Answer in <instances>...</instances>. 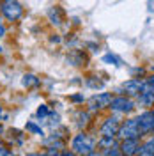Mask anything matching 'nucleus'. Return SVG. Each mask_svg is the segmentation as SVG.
I'll return each mask as SVG.
<instances>
[{
    "label": "nucleus",
    "mask_w": 154,
    "mask_h": 156,
    "mask_svg": "<svg viewBox=\"0 0 154 156\" xmlns=\"http://www.w3.org/2000/svg\"><path fill=\"white\" fill-rule=\"evenodd\" d=\"M96 147H97V140L92 135L83 133V131L76 133L73 136V140H71V149L80 156H87L90 153H94Z\"/></svg>",
    "instance_id": "1"
},
{
    "label": "nucleus",
    "mask_w": 154,
    "mask_h": 156,
    "mask_svg": "<svg viewBox=\"0 0 154 156\" xmlns=\"http://www.w3.org/2000/svg\"><path fill=\"white\" fill-rule=\"evenodd\" d=\"M110 110L114 112V114H119V115H129V114H133L136 108V101L133 98L126 96V94H119V96H114L112 99V103H110Z\"/></svg>",
    "instance_id": "2"
},
{
    "label": "nucleus",
    "mask_w": 154,
    "mask_h": 156,
    "mask_svg": "<svg viewBox=\"0 0 154 156\" xmlns=\"http://www.w3.org/2000/svg\"><path fill=\"white\" fill-rule=\"evenodd\" d=\"M142 131H140V126H138V121L136 117H128L126 121L121 122V128H119V133H117V138L119 140H128V138H142Z\"/></svg>",
    "instance_id": "3"
},
{
    "label": "nucleus",
    "mask_w": 154,
    "mask_h": 156,
    "mask_svg": "<svg viewBox=\"0 0 154 156\" xmlns=\"http://www.w3.org/2000/svg\"><path fill=\"white\" fill-rule=\"evenodd\" d=\"M0 12L7 21H18L23 16V5L18 0H2L0 4Z\"/></svg>",
    "instance_id": "4"
},
{
    "label": "nucleus",
    "mask_w": 154,
    "mask_h": 156,
    "mask_svg": "<svg viewBox=\"0 0 154 156\" xmlns=\"http://www.w3.org/2000/svg\"><path fill=\"white\" fill-rule=\"evenodd\" d=\"M136 121H138V126H140L142 135L154 133V110L152 108H144V112H140L136 115Z\"/></svg>",
    "instance_id": "5"
},
{
    "label": "nucleus",
    "mask_w": 154,
    "mask_h": 156,
    "mask_svg": "<svg viewBox=\"0 0 154 156\" xmlns=\"http://www.w3.org/2000/svg\"><path fill=\"white\" fill-rule=\"evenodd\" d=\"M142 87H144V80H140V78H129V80H126L124 83L117 89V92L119 94H126V96L135 99L140 94Z\"/></svg>",
    "instance_id": "6"
},
{
    "label": "nucleus",
    "mask_w": 154,
    "mask_h": 156,
    "mask_svg": "<svg viewBox=\"0 0 154 156\" xmlns=\"http://www.w3.org/2000/svg\"><path fill=\"white\" fill-rule=\"evenodd\" d=\"M121 122H122V121H121L119 114L106 117L105 121H103V124H101V128H99L101 136H117L119 128H121Z\"/></svg>",
    "instance_id": "7"
},
{
    "label": "nucleus",
    "mask_w": 154,
    "mask_h": 156,
    "mask_svg": "<svg viewBox=\"0 0 154 156\" xmlns=\"http://www.w3.org/2000/svg\"><path fill=\"white\" fill-rule=\"evenodd\" d=\"M114 99V94L112 92H97L96 96L90 98L89 101V110L90 112H96V110H103V108H108L110 103Z\"/></svg>",
    "instance_id": "8"
},
{
    "label": "nucleus",
    "mask_w": 154,
    "mask_h": 156,
    "mask_svg": "<svg viewBox=\"0 0 154 156\" xmlns=\"http://www.w3.org/2000/svg\"><path fill=\"white\" fill-rule=\"evenodd\" d=\"M119 147L122 156H138L142 142L140 138H128V140H119Z\"/></svg>",
    "instance_id": "9"
},
{
    "label": "nucleus",
    "mask_w": 154,
    "mask_h": 156,
    "mask_svg": "<svg viewBox=\"0 0 154 156\" xmlns=\"http://www.w3.org/2000/svg\"><path fill=\"white\" fill-rule=\"evenodd\" d=\"M62 16H64V12H62V9H60L58 5H55V7H51V9L48 11V20L53 25H57V27L62 23Z\"/></svg>",
    "instance_id": "10"
},
{
    "label": "nucleus",
    "mask_w": 154,
    "mask_h": 156,
    "mask_svg": "<svg viewBox=\"0 0 154 156\" xmlns=\"http://www.w3.org/2000/svg\"><path fill=\"white\" fill-rule=\"evenodd\" d=\"M119 142H117V136H99V140H97V147L101 149V151H105V149H110V147L117 146Z\"/></svg>",
    "instance_id": "11"
},
{
    "label": "nucleus",
    "mask_w": 154,
    "mask_h": 156,
    "mask_svg": "<svg viewBox=\"0 0 154 156\" xmlns=\"http://www.w3.org/2000/svg\"><path fill=\"white\" fill-rule=\"evenodd\" d=\"M21 83H23V87H27V89H36V87H39V78L36 75H32V73H27L21 78Z\"/></svg>",
    "instance_id": "12"
},
{
    "label": "nucleus",
    "mask_w": 154,
    "mask_h": 156,
    "mask_svg": "<svg viewBox=\"0 0 154 156\" xmlns=\"http://www.w3.org/2000/svg\"><path fill=\"white\" fill-rule=\"evenodd\" d=\"M25 129H27L29 133H32V135H39V136H43V135H44L43 128L37 126V124H36L34 121H29V122H27V126H25Z\"/></svg>",
    "instance_id": "13"
},
{
    "label": "nucleus",
    "mask_w": 154,
    "mask_h": 156,
    "mask_svg": "<svg viewBox=\"0 0 154 156\" xmlns=\"http://www.w3.org/2000/svg\"><path fill=\"white\" fill-rule=\"evenodd\" d=\"M85 82H87V85H89V87H92V89H101V87H103V82H101V80H97V76H89Z\"/></svg>",
    "instance_id": "14"
},
{
    "label": "nucleus",
    "mask_w": 154,
    "mask_h": 156,
    "mask_svg": "<svg viewBox=\"0 0 154 156\" xmlns=\"http://www.w3.org/2000/svg\"><path fill=\"white\" fill-rule=\"evenodd\" d=\"M36 114H37V117H41V119H46V117L50 115V108H48V105H39L37 110H36Z\"/></svg>",
    "instance_id": "15"
},
{
    "label": "nucleus",
    "mask_w": 154,
    "mask_h": 156,
    "mask_svg": "<svg viewBox=\"0 0 154 156\" xmlns=\"http://www.w3.org/2000/svg\"><path fill=\"white\" fill-rule=\"evenodd\" d=\"M103 60H105V62H110V64H114V66H121V58H117L115 55H112V53L105 55Z\"/></svg>",
    "instance_id": "16"
},
{
    "label": "nucleus",
    "mask_w": 154,
    "mask_h": 156,
    "mask_svg": "<svg viewBox=\"0 0 154 156\" xmlns=\"http://www.w3.org/2000/svg\"><path fill=\"white\" fill-rule=\"evenodd\" d=\"M44 156H60V149H55V147H46Z\"/></svg>",
    "instance_id": "17"
},
{
    "label": "nucleus",
    "mask_w": 154,
    "mask_h": 156,
    "mask_svg": "<svg viewBox=\"0 0 154 156\" xmlns=\"http://www.w3.org/2000/svg\"><path fill=\"white\" fill-rule=\"evenodd\" d=\"M0 156H14V153L9 151L5 146H0Z\"/></svg>",
    "instance_id": "18"
},
{
    "label": "nucleus",
    "mask_w": 154,
    "mask_h": 156,
    "mask_svg": "<svg viewBox=\"0 0 154 156\" xmlns=\"http://www.w3.org/2000/svg\"><path fill=\"white\" fill-rule=\"evenodd\" d=\"M83 99H85L83 94H73V96H71V101H73V103H83Z\"/></svg>",
    "instance_id": "19"
},
{
    "label": "nucleus",
    "mask_w": 154,
    "mask_h": 156,
    "mask_svg": "<svg viewBox=\"0 0 154 156\" xmlns=\"http://www.w3.org/2000/svg\"><path fill=\"white\" fill-rule=\"evenodd\" d=\"M60 156H80V154H76L73 149H64V151H60Z\"/></svg>",
    "instance_id": "20"
},
{
    "label": "nucleus",
    "mask_w": 154,
    "mask_h": 156,
    "mask_svg": "<svg viewBox=\"0 0 154 156\" xmlns=\"http://www.w3.org/2000/svg\"><path fill=\"white\" fill-rule=\"evenodd\" d=\"M5 34V29H4V25H2V21H0V36H4Z\"/></svg>",
    "instance_id": "21"
},
{
    "label": "nucleus",
    "mask_w": 154,
    "mask_h": 156,
    "mask_svg": "<svg viewBox=\"0 0 154 156\" xmlns=\"http://www.w3.org/2000/svg\"><path fill=\"white\" fill-rule=\"evenodd\" d=\"M51 43H60V37H58V36H55V37H51Z\"/></svg>",
    "instance_id": "22"
},
{
    "label": "nucleus",
    "mask_w": 154,
    "mask_h": 156,
    "mask_svg": "<svg viewBox=\"0 0 154 156\" xmlns=\"http://www.w3.org/2000/svg\"><path fill=\"white\" fill-rule=\"evenodd\" d=\"M87 156H101V153H96L94 151V153H90V154H87Z\"/></svg>",
    "instance_id": "23"
},
{
    "label": "nucleus",
    "mask_w": 154,
    "mask_h": 156,
    "mask_svg": "<svg viewBox=\"0 0 154 156\" xmlns=\"http://www.w3.org/2000/svg\"><path fill=\"white\" fill-rule=\"evenodd\" d=\"M2 133H4V126H2V124H0V135H2Z\"/></svg>",
    "instance_id": "24"
},
{
    "label": "nucleus",
    "mask_w": 154,
    "mask_h": 156,
    "mask_svg": "<svg viewBox=\"0 0 154 156\" xmlns=\"http://www.w3.org/2000/svg\"><path fill=\"white\" fill-rule=\"evenodd\" d=\"M27 156H39V154H36V153H32V154H27Z\"/></svg>",
    "instance_id": "25"
},
{
    "label": "nucleus",
    "mask_w": 154,
    "mask_h": 156,
    "mask_svg": "<svg viewBox=\"0 0 154 156\" xmlns=\"http://www.w3.org/2000/svg\"><path fill=\"white\" fill-rule=\"evenodd\" d=\"M0 117H2V107H0Z\"/></svg>",
    "instance_id": "26"
},
{
    "label": "nucleus",
    "mask_w": 154,
    "mask_h": 156,
    "mask_svg": "<svg viewBox=\"0 0 154 156\" xmlns=\"http://www.w3.org/2000/svg\"><path fill=\"white\" fill-rule=\"evenodd\" d=\"M0 53H2V46H0Z\"/></svg>",
    "instance_id": "27"
},
{
    "label": "nucleus",
    "mask_w": 154,
    "mask_h": 156,
    "mask_svg": "<svg viewBox=\"0 0 154 156\" xmlns=\"http://www.w3.org/2000/svg\"><path fill=\"white\" fill-rule=\"evenodd\" d=\"M0 4H2V0H0Z\"/></svg>",
    "instance_id": "28"
},
{
    "label": "nucleus",
    "mask_w": 154,
    "mask_h": 156,
    "mask_svg": "<svg viewBox=\"0 0 154 156\" xmlns=\"http://www.w3.org/2000/svg\"><path fill=\"white\" fill-rule=\"evenodd\" d=\"M119 156H122V154H119Z\"/></svg>",
    "instance_id": "29"
},
{
    "label": "nucleus",
    "mask_w": 154,
    "mask_h": 156,
    "mask_svg": "<svg viewBox=\"0 0 154 156\" xmlns=\"http://www.w3.org/2000/svg\"><path fill=\"white\" fill-rule=\"evenodd\" d=\"M152 135H154V133H152Z\"/></svg>",
    "instance_id": "30"
}]
</instances>
